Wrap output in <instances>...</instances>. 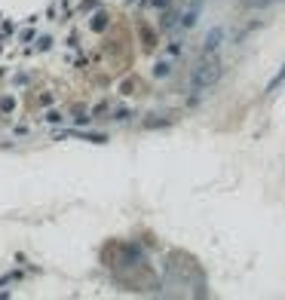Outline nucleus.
<instances>
[{
    "label": "nucleus",
    "mask_w": 285,
    "mask_h": 300,
    "mask_svg": "<svg viewBox=\"0 0 285 300\" xmlns=\"http://www.w3.org/2000/svg\"><path fill=\"white\" fill-rule=\"evenodd\" d=\"M218 77H221V67H218V61L215 59H203L197 67H193V74H190V86H193V89H209V86H215L218 83Z\"/></svg>",
    "instance_id": "obj_1"
},
{
    "label": "nucleus",
    "mask_w": 285,
    "mask_h": 300,
    "mask_svg": "<svg viewBox=\"0 0 285 300\" xmlns=\"http://www.w3.org/2000/svg\"><path fill=\"white\" fill-rule=\"evenodd\" d=\"M172 61H175V59H169V56H166V59H159V61L153 64V77H156V80L172 77Z\"/></svg>",
    "instance_id": "obj_2"
},
{
    "label": "nucleus",
    "mask_w": 285,
    "mask_h": 300,
    "mask_svg": "<svg viewBox=\"0 0 285 300\" xmlns=\"http://www.w3.org/2000/svg\"><path fill=\"white\" fill-rule=\"evenodd\" d=\"M221 37H224V31H221V28H215V31H212L209 37H206V52H215V49L221 46Z\"/></svg>",
    "instance_id": "obj_3"
},
{
    "label": "nucleus",
    "mask_w": 285,
    "mask_h": 300,
    "mask_svg": "<svg viewBox=\"0 0 285 300\" xmlns=\"http://www.w3.org/2000/svg\"><path fill=\"white\" fill-rule=\"evenodd\" d=\"M193 25H197V6L187 9V12L181 15V28H193Z\"/></svg>",
    "instance_id": "obj_4"
},
{
    "label": "nucleus",
    "mask_w": 285,
    "mask_h": 300,
    "mask_svg": "<svg viewBox=\"0 0 285 300\" xmlns=\"http://www.w3.org/2000/svg\"><path fill=\"white\" fill-rule=\"evenodd\" d=\"M153 6H163V9H166V6H169V0H153Z\"/></svg>",
    "instance_id": "obj_5"
}]
</instances>
